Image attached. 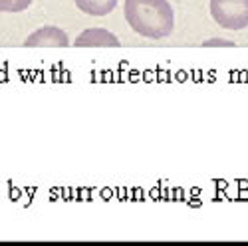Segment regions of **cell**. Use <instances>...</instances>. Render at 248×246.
Returning <instances> with one entry per match:
<instances>
[{
    "mask_svg": "<svg viewBox=\"0 0 248 246\" xmlns=\"http://www.w3.org/2000/svg\"><path fill=\"white\" fill-rule=\"evenodd\" d=\"M131 30L149 40H163L175 30V12L169 0H125L123 4Z\"/></svg>",
    "mask_w": 248,
    "mask_h": 246,
    "instance_id": "1",
    "label": "cell"
},
{
    "mask_svg": "<svg viewBox=\"0 0 248 246\" xmlns=\"http://www.w3.org/2000/svg\"><path fill=\"white\" fill-rule=\"evenodd\" d=\"M213 20L224 30H242L248 26V0H211Z\"/></svg>",
    "mask_w": 248,
    "mask_h": 246,
    "instance_id": "2",
    "label": "cell"
},
{
    "mask_svg": "<svg viewBox=\"0 0 248 246\" xmlns=\"http://www.w3.org/2000/svg\"><path fill=\"white\" fill-rule=\"evenodd\" d=\"M24 46L26 48H68L70 38L58 26H42L34 30L24 40Z\"/></svg>",
    "mask_w": 248,
    "mask_h": 246,
    "instance_id": "3",
    "label": "cell"
},
{
    "mask_svg": "<svg viewBox=\"0 0 248 246\" xmlns=\"http://www.w3.org/2000/svg\"><path fill=\"white\" fill-rule=\"evenodd\" d=\"M76 48H119V38L106 28H88L74 40Z\"/></svg>",
    "mask_w": 248,
    "mask_h": 246,
    "instance_id": "4",
    "label": "cell"
},
{
    "mask_svg": "<svg viewBox=\"0 0 248 246\" xmlns=\"http://www.w3.org/2000/svg\"><path fill=\"white\" fill-rule=\"evenodd\" d=\"M74 4L90 16H108L119 4V0H74Z\"/></svg>",
    "mask_w": 248,
    "mask_h": 246,
    "instance_id": "5",
    "label": "cell"
},
{
    "mask_svg": "<svg viewBox=\"0 0 248 246\" xmlns=\"http://www.w3.org/2000/svg\"><path fill=\"white\" fill-rule=\"evenodd\" d=\"M201 46L202 48H234L236 42H232V40H226V38H211V40H204Z\"/></svg>",
    "mask_w": 248,
    "mask_h": 246,
    "instance_id": "6",
    "label": "cell"
},
{
    "mask_svg": "<svg viewBox=\"0 0 248 246\" xmlns=\"http://www.w3.org/2000/svg\"><path fill=\"white\" fill-rule=\"evenodd\" d=\"M34 0H12V6H10V12H22L26 10Z\"/></svg>",
    "mask_w": 248,
    "mask_h": 246,
    "instance_id": "7",
    "label": "cell"
},
{
    "mask_svg": "<svg viewBox=\"0 0 248 246\" xmlns=\"http://www.w3.org/2000/svg\"><path fill=\"white\" fill-rule=\"evenodd\" d=\"M12 0H0V12H10Z\"/></svg>",
    "mask_w": 248,
    "mask_h": 246,
    "instance_id": "8",
    "label": "cell"
}]
</instances>
